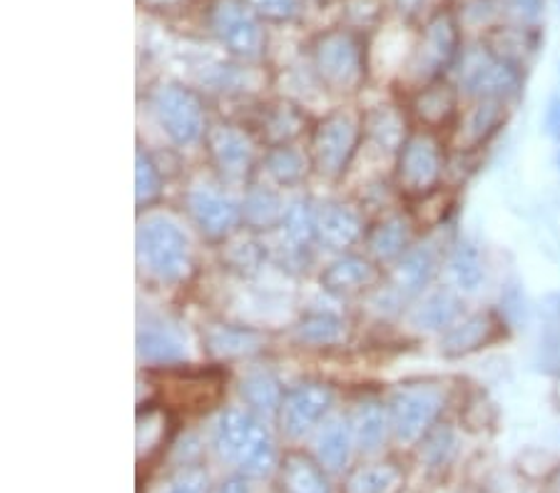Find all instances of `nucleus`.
Returning a JSON list of instances; mask_svg holds the SVG:
<instances>
[{
    "label": "nucleus",
    "mask_w": 560,
    "mask_h": 493,
    "mask_svg": "<svg viewBox=\"0 0 560 493\" xmlns=\"http://www.w3.org/2000/svg\"><path fill=\"white\" fill-rule=\"evenodd\" d=\"M185 212L192 227L210 245H228L242 227V202L212 185H192L185 192Z\"/></svg>",
    "instance_id": "obj_11"
},
{
    "label": "nucleus",
    "mask_w": 560,
    "mask_h": 493,
    "mask_svg": "<svg viewBox=\"0 0 560 493\" xmlns=\"http://www.w3.org/2000/svg\"><path fill=\"white\" fill-rule=\"evenodd\" d=\"M257 138L234 122H214L205 134V152L217 179L228 187L252 185L257 169Z\"/></svg>",
    "instance_id": "obj_10"
},
{
    "label": "nucleus",
    "mask_w": 560,
    "mask_h": 493,
    "mask_svg": "<svg viewBox=\"0 0 560 493\" xmlns=\"http://www.w3.org/2000/svg\"><path fill=\"white\" fill-rule=\"evenodd\" d=\"M224 247V265L232 272H237L242 277H252L259 272V267L265 265L267 259V249L259 245L255 237H245V239H230Z\"/></svg>",
    "instance_id": "obj_39"
},
{
    "label": "nucleus",
    "mask_w": 560,
    "mask_h": 493,
    "mask_svg": "<svg viewBox=\"0 0 560 493\" xmlns=\"http://www.w3.org/2000/svg\"><path fill=\"white\" fill-rule=\"evenodd\" d=\"M399 479L401 473L392 463H366L351 473L347 493H388Z\"/></svg>",
    "instance_id": "obj_38"
},
{
    "label": "nucleus",
    "mask_w": 560,
    "mask_h": 493,
    "mask_svg": "<svg viewBox=\"0 0 560 493\" xmlns=\"http://www.w3.org/2000/svg\"><path fill=\"white\" fill-rule=\"evenodd\" d=\"M138 359L150 369H175L187 362V344L165 321L150 319L138 329Z\"/></svg>",
    "instance_id": "obj_23"
},
{
    "label": "nucleus",
    "mask_w": 560,
    "mask_h": 493,
    "mask_svg": "<svg viewBox=\"0 0 560 493\" xmlns=\"http://www.w3.org/2000/svg\"><path fill=\"white\" fill-rule=\"evenodd\" d=\"M446 269L451 282H454V290L464 294L478 292L486 282V262L481 249L468 239H458L456 245L448 249Z\"/></svg>",
    "instance_id": "obj_34"
},
{
    "label": "nucleus",
    "mask_w": 560,
    "mask_h": 493,
    "mask_svg": "<svg viewBox=\"0 0 560 493\" xmlns=\"http://www.w3.org/2000/svg\"><path fill=\"white\" fill-rule=\"evenodd\" d=\"M282 493H331L324 466L306 454H287L279 463Z\"/></svg>",
    "instance_id": "obj_33"
},
{
    "label": "nucleus",
    "mask_w": 560,
    "mask_h": 493,
    "mask_svg": "<svg viewBox=\"0 0 560 493\" xmlns=\"http://www.w3.org/2000/svg\"><path fill=\"white\" fill-rule=\"evenodd\" d=\"M212 448L247 479H267L279 466V451L267 421L247 407H228L212 424Z\"/></svg>",
    "instance_id": "obj_1"
},
{
    "label": "nucleus",
    "mask_w": 560,
    "mask_h": 493,
    "mask_svg": "<svg viewBox=\"0 0 560 493\" xmlns=\"http://www.w3.org/2000/svg\"><path fill=\"white\" fill-rule=\"evenodd\" d=\"M460 23L451 8H441L423 25L419 43L413 45L406 78L417 87L444 78L460 58Z\"/></svg>",
    "instance_id": "obj_7"
},
{
    "label": "nucleus",
    "mask_w": 560,
    "mask_h": 493,
    "mask_svg": "<svg viewBox=\"0 0 560 493\" xmlns=\"http://www.w3.org/2000/svg\"><path fill=\"white\" fill-rule=\"evenodd\" d=\"M292 337L306 349H331L347 342L349 325L331 312H310L296 321Z\"/></svg>",
    "instance_id": "obj_32"
},
{
    "label": "nucleus",
    "mask_w": 560,
    "mask_h": 493,
    "mask_svg": "<svg viewBox=\"0 0 560 493\" xmlns=\"http://www.w3.org/2000/svg\"><path fill=\"white\" fill-rule=\"evenodd\" d=\"M150 107L155 113L160 130L167 134L173 145L192 148L197 142H205L210 125H207L202 95L195 87L183 83L160 85L152 90Z\"/></svg>",
    "instance_id": "obj_9"
},
{
    "label": "nucleus",
    "mask_w": 560,
    "mask_h": 493,
    "mask_svg": "<svg viewBox=\"0 0 560 493\" xmlns=\"http://www.w3.org/2000/svg\"><path fill=\"white\" fill-rule=\"evenodd\" d=\"M316 227H319V204L312 197H296V200L287 204L282 227L279 230H282V239L292 249V255L304 257L319 245Z\"/></svg>",
    "instance_id": "obj_28"
},
{
    "label": "nucleus",
    "mask_w": 560,
    "mask_h": 493,
    "mask_svg": "<svg viewBox=\"0 0 560 493\" xmlns=\"http://www.w3.org/2000/svg\"><path fill=\"white\" fill-rule=\"evenodd\" d=\"M366 220L354 202L347 200H329L319 204V247L329 253L347 255L351 247H357L366 237Z\"/></svg>",
    "instance_id": "obj_18"
},
{
    "label": "nucleus",
    "mask_w": 560,
    "mask_h": 493,
    "mask_svg": "<svg viewBox=\"0 0 560 493\" xmlns=\"http://www.w3.org/2000/svg\"><path fill=\"white\" fill-rule=\"evenodd\" d=\"M556 165H558V169H560V150H558V155H556Z\"/></svg>",
    "instance_id": "obj_50"
},
{
    "label": "nucleus",
    "mask_w": 560,
    "mask_h": 493,
    "mask_svg": "<svg viewBox=\"0 0 560 493\" xmlns=\"http://www.w3.org/2000/svg\"><path fill=\"white\" fill-rule=\"evenodd\" d=\"M546 317L550 319V325H560V292L550 294V297L546 300Z\"/></svg>",
    "instance_id": "obj_47"
},
{
    "label": "nucleus",
    "mask_w": 560,
    "mask_h": 493,
    "mask_svg": "<svg viewBox=\"0 0 560 493\" xmlns=\"http://www.w3.org/2000/svg\"><path fill=\"white\" fill-rule=\"evenodd\" d=\"M394 5L399 8L401 13L413 15V13H419L423 5H427V0H394Z\"/></svg>",
    "instance_id": "obj_48"
},
{
    "label": "nucleus",
    "mask_w": 560,
    "mask_h": 493,
    "mask_svg": "<svg viewBox=\"0 0 560 493\" xmlns=\"http://www.w3.org/2000/svg\"><path fill=\"white\" fill-rule=\"evenodd\" d=\"M382 265H376L372 257L361 255H339L337 259L322 269L319 284L324 292L334 297H357V294H372L384 282Z\"/></svg>",
    "instance_id": "obj_16"
},
{
    "label": "nucleus",
    "mask_w": 560,
    "mask_h": 493,
    "mask_svg": "<svg viewBox=\"0 0 560 493\" xmlns=\"http://www.w3.org/2000/svg\"><path fill=\"white\" fill-rule=\"evenodd\" d=\"M448 169L446 145L439 132L417 128L396 155V190L409 200H429L444 185Z\"/></svg>",
    "instance_id": "obj_5"
},
{
    "label": "nucleus",
    "mask_w": 560,
    "mask_h": 493,
    "mask_svg": "<svg viewBox=\"0 0 560 493\" xmlns=\"http://www.w3.org/2000/svg\"><path fill=\"white\" fill-rule=\"evenodd\" d=\"M364 142V118L347 107H337L316 120L310 130L312 169L324 179H341Z\"/></svg>",
    "instance_id": "obj_4"
},
{
    "label": "nucleus",
    "mask_w": 560,
    "mask_h": 493,
    "mask_svg": "<svg viewBox=\"0 0 560 493\" xmlns=\"http://www.w3.org/2000/svg\"><path fill=\"white\" fill-rule=\"evenodd\" d=\"M259 21L282 25L300 13V0H242Z\"/></svg>",
    "instance_id": "obj_40"
},
{
    "label": "nucleus",
    "mask_w": 560,
    "mask_h": 493,
    "mask_svg": "<svg viewBox=\"0 0 560 493\" xmlns=\"http://www.w3.org/2000/svg\"><path fill=\"white\" fill-rule=\"evenodd\" d=\"M287 204L282 192L272 185H247L242 200V227L252 235H267L282 227Z\"/></svg>",
    "instance_id": "obj_26"
},
{
    "label": "nucleus",
    "mask_w": 560,
    "mask_h": 493,
    "mask_svg": "<svg viewBox=\"0 0 560 493\" xmlns=\"http://www.w3.org/2000/svg\"><path fill=\"white\" fill-rule=\"evenodd\" d=\"M456 68L460 95H466L474 103H511L516 101L523 90V68L495 56L489 45H476V48L460 52Z\"/></svg>",
    "instance_id": "obj_6"
},
{
    "label": "nucleus",
    "mask_w": 560,
    "mask_h": 493,
    "mask_svg": "<svg viewBox=\"0 0 560 493\" xmlns=\"http://www.w3.org/2000/svg\"><path fill=\"white\" fill-rule=\"evenodd\" d=\"M441 247L433 239H421L392 267L388 286L399 294L404 302H417L421 294L429 292L431 282L436 280L441 267Z\"/></svg>",
    "instance_id": "obj_14"
},
{
    "label": "nucleus",
    "mask_w": 560,
    "mask_h": 493,
    "mask_svg": "<svg viewBox=\"0 0 560 493\" xmlns=\"http://www.w3.org/2000/svg\"><path fill=\"white\" fill-rule=\"evenodd\" d=\"M247 130L255 134L259 145L279 148L294 145V140H300L312 128L302 105L287 101V97H275V101L257 107L255 118H252V128Z\"/></svg>",
    "instance_id": "obj_15"
},
{
    "label": "nucleus",
    "mask_w": 560,
    "mask_h": 493,
    "mask_svg": "<svg viewBox=\"0 0 560 493\" xmlns=\"http://www.w3.org/2000/svg\"><path fill=\"white\" fill-rule=\"evenodd\" d=\"M334 407V389L327 382L304 379L284 391L282 409H279V429L287 438H300L316 432Z\"/></svg>",
    "instance_id": "obj_12"
},
{
    "label": "nucleus",
    "mask_w": 560,
    "mask_h": 493,
    "mask_svg": "<svg viewBox=\"0 0 560 493\" xmlns=\"http://www.w3.org/2000/svg\"><path fill=\"white\" fill-rule=\"evenodd\" d=\"M138 265L160 284H183L195 267L185 230L165 214L142 220L138 227Z\"/></svg>",
    "instance_id": "obj_3"
},
{
    "label": "nucleus",
    "mask_w": 560,
    "mask_h": 493,
    "mask_svg": "<svg viewBox=\"0 0 560 493\" xmlns=\"http://www.w3.org/2000/svg\"><path fill=\"white\" fill-rule=\"evenodd\" d=\"M261 169L272 179L275 187H284V190H294L300 187L306 177H310L312 160L310 152H304L294 145H279L267 148L261 155Z\"/></svg>",
    "instance_id": "obj_31"
},
{
    "label": "nucleus",
    "mask_w": 560,
    "mask_h": 493,
    "mask_svg": "<svg viewBox=\"0 0 560 493\" xmlns=\"http://www.w3.org/2000/svg\"><path fill=\"white\" fill-rule=\"evenodd\" d=\"M158 493H210V479L197 466H185L162 483Z\"/></svg>",
    "instance_id": "obj_41"
},
{
    "label": "nucleus",
    "mask_w": 560,
    "mask_h": 493,
    "mask_svg": "<svg viewBox=\"0 0 560 493\" xmlns=\"http://www.w3.org/2000/svg\"><path fill=\"white\" fill-rule=\"evenodd\" d=\"M382 0H347V17L349 28L369 31L382 21Z\"/></svg>",
    "instance_id": "obj_42"
},
{
    "label": "nucleus",
    "mask_w": 560,
    "mask_h": 493,
    "mask_svg": "<svg viewBox=\"0 0 560 493\" xmlns=\"http://www.w3.org/2000/svg\"><path fill=\"white\" fill-rule=\"evenodd\" d=\"M312 3H316V5H329L331 0H312Z\"/></svg>",
    "instance_id": "obj_49"
},
{
    "label": "nucleus",
    "mask_w": 560,
    "mask_h": 493,
    "mask_svg": "<svg viewBox=\"0 0 560 493\" xmlns=\"http://www.w3.org/2000/svg\"><path fill=\"white\" fill-rule=\"evenodd\" d=\"M366 255L376 265H396L417 245V220L409 212H388L366 230Z\"/></svg>",
    "instance_id": "obj_19"
},
{
    "label": "nucleus",
    "mask_w": 560,
    "mask_h": 493,
    "mask_svg": "<svg viewBox=\"0 0 560 493\" xmlns=\"http://www.w3.org/2000/svg\"><path fill=\"white\" fill-rule=\"evenodd\" d=\"M354 444L364 454H376L384 446L386 436L392 434V421H388V407L378 399H361L354 403L349 416Z\"/></svg>",
    "instance_id": "obj_29"
},
{
    "label": "nucleus",
    "mask_w": 560,
    "mask_h": 493,
    "mask_svg": "<svg viewBox=\"0 0 560 493\" xmlns=\"http://www.w3.org/2000/svg\"><path fill=\"white\" fill-rule=\"evenodd\" d=\"M210 28L230 56L242 60L261 58L267 45L259 17L242 0H220L210 13Z\"/></svg>",
    "instance_id": "obj_13"
},
{
    "label": "nucleus",
    "mask_w": 560,
    "mask_h": 493,
    "mask_svg": "<svg viewBox=\"0 0 560 493\" xmlns=\"http://www.w3.org/2000/svg\"><path fill=\"white\" fill-rule=\"evenodd\" d=\"M501 319L493 312L464 314L454 327L441 334L439 352L448 359L476 354L499 339Z\"/></svg>",
    "instance_id": "obj_20"
},
{
    "label": "nucleus",
    "mask_w": 560,
    "mask_h": 493,
    "mask_svg": "<svg viewBox=\"0 0 560 493\" xmlns=\"http://www.w3.org/2000/svg\"><path fill=\"white\" fill-rule=\"evenodd\" d=\"M212 493H249L247 477H242V473H240V477H232L228 481H222Z\"/></svg>",
    "instance_id": "obj_46"
},
{
    "label": "nucleus",
    "mask_w": 560,
    "mask_h": 493,
    "mask_svg": "<svg viewBox=\"0 0 560 493\" xmlns=\"http://www.w3.org/2000/svg\"><path fill=\"white\" fill-rule=\"evenodd\" d=\"M354 434H351L349 419H327L316 429L314 434V454L327 471H341L351 459V448H354Z\"/></svg>",
    "instance_id": "obj_30"
},
{
    "label": "nucleus",
    "mask_w": 560,
    "mask_h": 493,
    "mask_svg": "<svg viewBox=\"0 0 560 493\" xmlns=\"http://www.w3.org/2000/svg\"><path fill=\"white\" fill-rule=\"evenodd\" d=\"M240 397L252 414H257L261 421H269L279 416L284 387L277 379V374L269 372L267 366H255L240 379Z\"/></svg>",
    "instance_id": "obj_27"
},
{
    "label": "nucleus",
    "mask_w": 560,
    "mask_h": 493,
    "mask_svg": "<svg viewBox=\"0 0 560 493\" xmlns=\"http://www.w3.org/2000/svg\"><path fill=\"white\" fill-rule=\"evenodd\" d=\"M265 334L252 327L228 325V321H212L202 327L205 352L217 362H232V359L255 356L265 349Z\"/></svg>",
    "instance_id": "obj_24"
},
{
    "label": "nucleus",
    "mask_w": 560,
    "mask_h": 493,
    "mask_svg": "<svg viewBox=\"0 0 560 493\" xmlns=\"http://www.w3.org/2000/svg\"><path fill=\"white\" fill-rule=\"evenodd\" d=\"M170 434V411L160 403H144L138 411V456L160 451Z\"/></svg>",
    "instance_id": "obj_36"
},
{
    "label": "nucleus",
    "mask_w": 560,
    "mask_h": 493,
    "mask_svg": "<svg viewBox=\"0 0 560 493\" xmlns=\"http://www.w3.org/2000/svg\"><path fill=\"white\" fill-rule=\"evenodd\" d=\"M458 451V436L451 424H436L421 438V456L429 469H446Z\"/></svg>",
    "instance_id": "obj_37"
},
{
    "label": "nucleus",
    "mask_w": 560,
    "mask_h": 493,
    "mask_svg": "<svg viewBox=\"0 0 560 493\" xmlns=\"http://www.w3.org/2000/svg\"><path fill=\"white\" fill-rule=\"evenodd\" d=\"M312 70L327 93L357 95L369 80V38L366 33L339 25L316 35L310 45Z\"/></svg>",
    "instance_id": "obj_2"
},
{
    "label": "nucleus",
    "mask_w": 560,
    "mask_h": 493,
    "mask_svg": "<svg viewBox=\"0 0 560 493\" xmlns=\"http://www.w3.org/2000/svg\"><path fill=\"white\" fill-rule=\"evenodd\" d=\"M546 132L553 140H560V93L548 103L546 110Z\"/></svg>",
    "instance_id": "obj_45"
},
{
    "label": "nucleus",
    "mask_w": 560,
    "mask_h": 493,
    "mask_svg": "<svg viewBox=\"0 0 560 493\" xmlns=\"http://www.w3.org/2000/svg\"><path fill=\"white\" fill-rule=\"evenodd\" d=\"M386 407L394 438L409 446L439 424L446 409V391L436 382H409L392 394Z\"/></svg>",
    "instance_id": "obj_8"
},
{
    "label": "nucleus",
    "mask_w": 560,
    "mask_h": 493,
    "mask_svg": "<svg viewBox=\"0 0 560 493\" xmlns=\"http://www.w3.org/2000/svg\"><path fill=\"white\" fill-rule=\"evenodd\" d=\"M509 120V103L476 101L456 122V150L476 152L489 145Z\"/></svg>",
    "instance_id": "obj_22"
},
{
    "label": "nucleus",
    "mask_w": 560,
    "mask_h": 493,
    "mask_svg": "<svg viewBox=\"0 0 560 493\" xmlns=\"http://www.w3.org/2000/svg\"><path fill=\"white\" fill-rule=\"evenodd\" d=\"M162 195H165V177H162L160 165L148 150L138 148L135 152V202H138V210L155 208Z\"/></svg>",
    "instance_id": "obj_35"
},
{
    "label": "nucleus",
    "mask_w": 560,
    "mask_h": 493,
    "mask_svg": "<svg viewBox=\"0 0 560 493\" xmlns=\"http://www.w3.org/2000/svg\"><path fill=\"white\" fill-rule=\"evenodd\" d=\"M195 3L197 0H138V5H142L144 11H152V13H175Z\"/></svg>",
    "instance_id": "obj_44"
},
{
    "label": "nucleus",
    "mask_w": 560,
    "mask_h": 493,
    "mask_svg": "<svg viewBox=\"0 0 560 493\" xmlns=\"http://www.w3.org/2000/svg\"><path fill=\"white\" fill-rule=\"evenodd\" d=\"M361 118H364V140L394 157L399 155L413 132L409 110H401L399 105H374L361 113Z\"/></svg>",
    "instance_id": "obj_25"
},
{
    "label": "nucleus",
    "mask_w": 560,
    "mask_h": 493,
    "mask_svg": "<svg viewBox=\"0 0 560 493\" xmlns=\"http://www.w3.org/2000/svg\"><path fill=\"white\" fill-rule=\"evenodd\" d=\"M409 115L421 130L441 132V130L454 128V125L460 120L458 85L441 78L436 83L419 87L409 101Z\"/></svg>",
    "instance_id": "obj_17"
},
{
    "label": "nucleus",
    "mask_w": 560,
    "mask_h": 493,
    "mask_svg": "<svg viewBox=\"0 0 560 493\" xmlns=\"http://www.w3.org/2000/svg\"><path fill=\"white\" fill-rule=\"evenodd\" d=\"M464 300L458 290L451 286H439L431 290L411 304L409 309V327L423 331V334H444L456 321L464 317Z\"/></svg>",
    "instance_id": "obj_21"
},
{
    "label": "nucleus",
    "mask_w": 560,
    "mask_h": 493,
    "mask_svg": "<svg viewBox=\"0 0 560 493\" xmlns=\"http://www.w3.org/2000/svg\"><path fill=\"white\" fill-rule=\"evenodd\" d=\"M546 0H503V8L511 15H516L518 21H536L544 11Z\"/></svg>",
    "instance_id": "obj_43"
}]
</instances>
